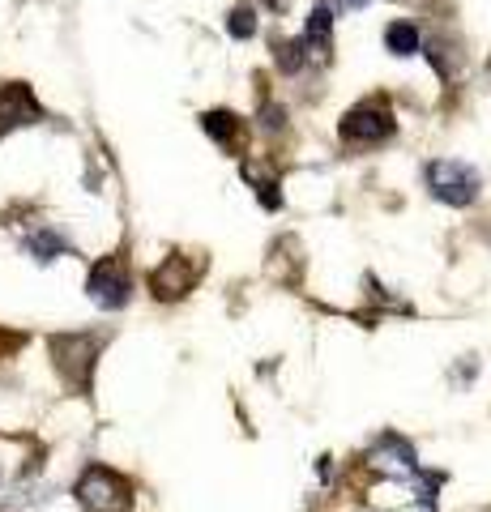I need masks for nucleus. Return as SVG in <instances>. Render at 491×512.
Masks as SVG:
<instances>
[{"instance_id":"4","label":"nucleus","mask_w":491,"mask_h":512,"mask_svg":"<svg viewBox=\"0 0 491 512\" xmlns=\"http://www.w3.org/2000/svg\"><path fill=\"white\" fill-rule=\"evenodd\" d=\"M94 350H99V342L82 338V333H69V338H56V342H52L56 367L65 372V380H69V384H77V389H86V384H90Z\"/></svg>"},{"instance_id":"12","label":"nucleus","mask_w":491,"mask_h":512,"mask_svg":"<svg viewBox=\"0 0 491 512\" xmlns=\"http://www.w3.org/2000/svg\"><path fill=\"white\" fill-rule=\"evenodd\" d=\"M227 30H231L235 39H248L252 30H257V22H252V9H235L231 18H227Z\"/></svg>"},{"instance_id":"10","label":"nucleus","mask_w":491,"mask_h":512,"mask_svg":"<svg viewBox=\"0 0 491 512\" xmlns=\"http://www.w3.org/2000/svg\"><path fill=\"white\" fill-rule=\"evenodd\" d=\"M26 248H30V256L35 261H56V256H65L69 252V239L65 235H56L52 227H43V231H35V235H26Z\"/></svg>"},{"instance_id":"11","label":"nucleus","mask_w":491,"mask_h":512,"mask_svg":"<svg viewBox=\"0 0 491 512\" xmlns=\"http://www.w3.org/2000/svg\"><path fill=\"white\" fill-rule=\"evenodd\" d=\"M385 43H389V52H393V56H415L419 47H423L419 30L410 26V22H393V26L385 30Z\"/></svg>"},{"instance_id":"2","label":"nucleus","mask_w":491,"mask_h":512,"mask_svg":"<svg viewBox=\"0 0 491 512\" xmlns=\"http://www.w3.org/2000/svg\"><path fill=\"white\" fill-rule=\"evenodd\" d=\"M77 500H82L86 512H124L133 504V495L120 474H112L107 466H90L77 478Z\"/></svg>"},{"instance_id":"13","label":"nucleus","mask_w":491,"mask_h":512,"mask_svg":"<svg viewBox=\"0 0 491 512\" xmlns=\"http://www.w3.org/2000/svg\"><path fill=\"white\" fill-rule=\"evenodd\" d=\"M338 9H359V5H372V0H334Z\"/></svg>"},{"instance_id":"6","label":"nucleus","mask_w":491,"mask_h":512,"mask_svg":"<svg viewBox=\"0 0 491 512\" xmlns=\"http://www.w3.org/2000/svg\"><path fill=\"white\" fill-rule=\"evenodd\" d=\"M372 470H380V474H393V478H415L419 474V466H415V453H410V444L406 440H398V436H385L376 448H372Z\"/></svg>"},{"instance_id":"3","label":"nucleus","mask_w":491,"mask_h":512,"mask_svg":"<svg viewBox=\"0 0 491 512\" xmlns=\"http://www.w3.org/2000/svg\"><path fill=\"white\" fill-rule=\"evenodd\" d=\"M86 295L99 303V308H107V312H116V308H124L129 303V274H124V265L120 261H99L90 269V278H86Z\"/></svg>"},{"instance_id":"8","label":"nucleus","mask_w":491,"mask_h":512,"mask_svg":"<svg viewBox=\"0 0 491 512\" xmlns=\"http://www.w3.org/2000/svg\"><path fill=\"white\" fill-rule=\"evenodd\" d=\"M150 286H154V295H163V299H176V295H184L188 286H193V269H188V261H184V256H171V261H167L163 269H154Z\"/></svg>"},{"instance_id":"7","label":"nucleus","mask_w":491,"mask_h":512,"mask_svg":"<svg viewBox=\"0 0 491 512\" xmlns=\"http://www.w3.org/2000/svg\"><path fill=\"white\" fill-rule=\"evenodd\" d=\"M39 116V107L35 99H30V90L26 86H9V90H0V137L9 133V128H18L26 120H35Z\"/></svg>"},{"instance_id":"9","label":"nucleus","mask_w":491,"mask_h":512,"mask_svg":"<svg viewBox=\"0 0 491 512\" xmlns=\"http://www.w3.org/2000/svg\"><path fill=\"white\" fill-rule=\"evenodd\" d=\"M329 30H334V13H329V5L312 9L308 30H304V39H299V47H304L312 60H325L329 56Z\"/></svg>"},{"instance_id":"5","label":"nucleus","mask_w":491,"mask_h":512,"mask_svg":"<svg viewBox=\"0 0 491 512\" xmlns=\"http://www.w3.org/2000/svg\"><path fill=\"white\" fill-rule=\"evenodd\" d=\"M342 137L355 141V146H376V141L393 137V120H389V111H380V107H355L351 116L342 120Z\"/></svg>"},{"instance_id":"1","label":"nucleus","mask_w":491,"mask_h":512,"mask_svg":"<svg viewBox=\"0 0 491 512\" xmlns=\"http://www.w3.org/2000/svg\"><path fill=\"white\" fill-rule=\"evenodd\" d=\"M427 188L445 205H474L483 180H479V171L457 163V158H436V163H427Z\"/></svg>"}]
</instances>
